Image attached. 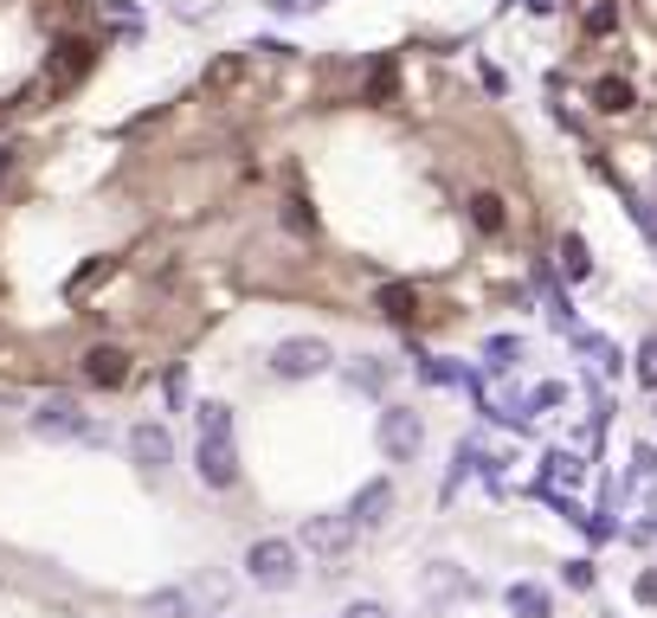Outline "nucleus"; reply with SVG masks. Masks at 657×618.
<instances>
[{
  "label": "nucleus",
  "mask_w": 657,
  "mask_h": 618,
  "mask_svg": "<svg viewBox=\"0 0 657 618\" xmlns=\"http://www.w3.org/2000/svg\"><path fill=\"white\" fill-rule=\"evenodd\" d=\"M419 445H426V419H419V412H413V407H387V412H380V451H387V464H413Z\"/></svg>",
  "instance_id": "nucleus-4"
},
{
  "label": "nucleus",
  "mask_w": 657,
  "mask_h": 618,
  "mask_svg": "<svg viewBox=\"0 0 657 618\" xmlns=\"http://www.w3.org/2000/svg\"><path fill=\"white\" fill-rule=\"evenodd\" d=\"M586 271H593V258H586V239H581V232H568V239H561V277H568V283H581Z\"/></svg>",
  "instance_id": "nucleus-14"
},
{
  "label": "nucleus",
  "mask_w": 657,
  "mask_h": 618,
  "mask_svg": "<svg viewBox=\"0 0 657 618\" xmlns=\"http://www.w3.org/2000/svg\"><path fill=\"white\" fill-rule=\"evenodd\" d=\"M84 374H90V387H123V380H130V354L110 348V342H97L84 354Z\"/></svg>",
  "instance_id": "nucleus-9"
},
{
  "label": "nucleus",
  "mask_w": 657,
  "mask_h": 618,
  "mask_svg": "<svg viewBox=\"0 0 657 618\" xmlns=\"http://www.w3.org/2000/svg\"><path fill=\"white\" fill-rule=\"evenodd\" d=\"M471 226H477V232H503V226H510V213H503L497 194H471Z\"/></svg>",
  "instance_id": "nucleus-13"
},
{
  "label": "nucleus",
  "mask_w": 657,
  "mask_h": 618,
  "mask_svg": "<svg viewBox=\"0 0 657 618\" xmlns=\"http://www.w3.org/2000/svg\"><path fill=\"white\" fill-rule=\"evenodd\" d=\"M271 7H278V13H291V20H303V13H316L323 0H271Z\"/></svg>",
  "instance_id": "nucleus-24"
},
{
  "label": "nucleus",
  "mask_w": 657,
  "mask_h": 618,
  "mask_svg": "<svg viewBox=\"0 0 657 618\" xmlns=\"http://www.w3.org/2000/svg\"><path fill=\"white\" fill-rule=\"evenodd\" d=\"M632 464H638V477H657V451H652V445H638V451H632Z\"/></svg>",
  "instance_id": "nucleus-25"
},
{
  "label": "nucleus",
  "mask_w": 657,
  "mask_h": 618,
  "mask_svg": "<svg viewBox=\"0 0 657 618\" xmlns=\"http://www.w3.org/2000/svg\"><path fill=\"white\" fill-rule=\"evenodd\" d=\"M33 432H39V438H52V445H65V438L97 445V438H104V425L77 407V400H46V407L33 412Z\"/></svg>",
  "instance_id": "nucleus-2"
},
{
  "label": "nucleus",
  "mask_w": 657,
  "mask_h": 618,
  "mask_svg": "<svg viewBox=\"0 0 657 618\" xmlns=\"http://www.w3.org/2000/svg\"><path fill=\"white\" fill-rule=\"evenodd\" d=\"M612 26H619V7H593L586 13V33H612Z\"/></svg>",
  "instance_id": "nucleus-20"
},
{
  "label": "nucleus",
  "mask_w": 657,
  "mask_h": 618,
  "mask_svg": "<svg viewBox=\"0 0 657 618\" xmlns=\"http://www.w3.org/2000/svg\"><path fill=\"white\" fill-rule=\"evenodd\" d=\"M638 606H657V567L652 573H638Z\"/></svg>",
  "instance_id": "nucleus-27"
},
{
  "label": "nucleus",
  "mask_w": 657,
  "mask_h": 618,
  "mask_svg": "<svg viewBox=\"0 0 657 618\" xmlns=\"http://www.w3.org/2000/svg\"><path fill=\"white\" fill-rule=\"evenodd\" d=\"M355 535H362V522H355L349 509H342V516H309V522H303V548L329 554V560L355 548Z\"/></svg>",
  "instance_id": "nucleus-5"
},
{
  "label": "nucleus",
  "mask_w": 657,
  "mask_h": 618,
  "mask_svg": "<svg viewBox=\"0 0 657 618\" xmlns=\"http://www.w3.org/2000/svg\"><path fill=\"white\" fill-rule=\"evenodd\" d=\"M130 458L143 464L148 477H161V471L174 464V438H168L161 425H130Z\"/></svg>",
  "instance_id": "nucleus-7"
},
{
  "label": "nucleus",
  "mask_w": 657,
  "mask_h": 618,
  "mask_svg": "<svg viewBox=\"0 0 657 618\" xmlns=\"http://www.w3.org/2000/svg\"><path fill=\"white\" fill-rule=\"evenodd\" d=\"M484 361H490V374H510L515 361H522V342L515 336H497V342L484 348Z\"/></svg>",
  "instance_id": "nucleus-15"
},
{
  "label": "nucleus",
  "mask_w": 657,
  "mask_h": 618,
  "mask_svg": "<svg viewBox=\"0 0 657 618\" xmlns=\"http://www.w3.org/2000/svg\"><path fill=\"white\" fill-rule=\"evenodd\" d=\"M548 483H581V458L555 451V458H548Z\"/></svg>",
  "instance_id": "nucleus-19"
},
{
  "label": "nucleus",
  "mask_w": 657,
  "mask_h": 618,
  "mask_svg": "<svg viewBox=\"0 0 657 618\" xmlns=\"http://www.w3.org/2000/svg\"><path fill=\"white\" fill-rule=\"evenodd\" d=\"M522 7H528V13H548V7H555V0H522Z\"/></svg>",
  "instance_id": "nucleus-31"
},
{
  "label": "nucleus",
  "mask_w": 657,
  "mask_h": 618,
  "mask_svg": "<svg viewBox=\"0 0 657 618\" xmlns=\"http://www.w3.org/2000/svg\"><path fill=\"white\" fill-rule=\"evenodd\" d=\"M148 613H161V618H187V613H194V593H174V586H168V593H148Z\"/></svg>",
  "instance_id": "nucleus-16"
},
{
  "label": "nucleus",
  "mask_w": 657,
  "mask_h": 618,
  "mask_svg": "<svg viewBox=\"0 0 657 618\" xmlns=\"http://www.w3.org/2000/svg\"><path fill=\"white\" fill-rule=\"evenodd\" d=\"M329 361L336 354H329V342H316V336H284V342L271 348V374L278 380H316Z\"/></svg>",
  "instance_id": "nucleus-3"
},
{
  "label": "nucleus",
  "mask_w": 657,
  "mask_h": 618,
  "mask_svg": "<svg viewBox=\"0 0 657 618\" xmlns=\"http://www.w3.org/2000/svg\"><path fill=\"white\" fill-rule=\"evenodd\" d=\"M194 464H200V483H207V489H232V477H239V451H232V438H219V432H200Z\"/></svg>",
  "instance_id": "nucleus-6"
},
{
  "label": "nucleus",
  "mask_w": 657,
  "mask_h": 618,
  "mask_svg": "<svg viewBox=\"0 0 657 618\" xmlns=\"http://www.w3.org/2000/svg\"><path fill=\"white\" fill-rule=\"evenodd\" d=\"M194 419H200V432H219V438H232V412L219 407V400H207V407H194Z\"/></svg>",
  "instance_id": "nucleus-17"
},
{
  "label": "nucleus",
  "mask_w": 657,
  "mask_h": 618,
  "mask_svg": "<svg viewBox=\"0 0 657 618\" xmlns=\"http://www.w3.org/2000/svg\"><path fill=\"white\" fill-rule=\"evenodd\" d=\"M638 387L657 393V336H645V348H638Z\"/></svg>",
  "instance_id": "nucleus-18"
},
{
  "label": "nucleus",
  "mask_w": 657,
  "mask_h": 618,
  "mask_svg": "<svg viewBox=\"0 0 657 618\" xmlns=\"http://www.w3.org/2000/svg\"><path fill=\"white\" fill-rule=\"evenodd\" d=\"M342 618H393V613H387V606H374V599H355Z\"/></svg>",
  "instance_id": "nucleus-26"
},
{
  "label": "nucleus",
  "mask_w": 657,
  "mask_h": 618,
  "mask_svg": "<svg viewBox=\"0 0 657 618\" xmlns=\"http://www.w3.org/2000/svg\"><path fill=\"white\" fill-rule=\"evenodd\" d=\"M503 599H510V613H515V618H548V613H555V599H548L542 586H528V580H522V586H510Z\"/></svg>",
  "instance_id": "nucleus-12"
},
{
  "label": "nucleus",
  "mask_w": 657,
  "mask_h": 618,
  "mask_svg": "<svg viewBox=\"0 0 657 618\" xmlns=\"http://www.w3.org/2000/svg\"><path fill=\"white\" fill-rule=\"evenodd\" d=\"M568 586H593V567L586 560H568Z\"/></svg>",
  "instance_id": "nucleus-29"
},
{
  "label": "nucleus",
  "mask_w": 657,
  "mask_h": 618,
  "mask_svg": "<svg viewBox=\"0 0 657 618\" xmlns=\"http://www.w3.org/2000/svg\"><path fill=\"white\" fill-rule=\"evenodd\" d=\"M252 52H271V59H291L296 46H291V39H258V46H252Z\"/></svg>",
  "instance_id": "nucleus-28"
},
{
  "label": "nucleus",
  "mask_w": 657,
  "mask_h": 618,
  "mask_svg": "<svg viewBox=\"0 0 657 618\" xmlns=\"http://www.w3.org/2000/svg\"><path fill=\"white\" fill-rule=\"evenodd\" d=\"M393 502H400V496H393V483H387V477H374V483H362V489H355L349 516H355L362 529H380V522L393 516Z\"/></svg>",
  "instance_id": "nucleus-8"
},
{
  "label": "nucleus",
  "mask_w": 657,
  "mask_h": 618,
  "mask_svg": "<svg viewBox=\"0 0 657 618\" xmlns=\"http://www.w3.org/2000/svg\"><path fill=\"white\" fill-rule=\"evenodd\" d=\"M168 400H174V407H187V367H174V374H168Z\"/></svg>",
  "instance_id": "nucleus-23"
},
{
  "label": "nucleus",
  "mask_w": 657,
  "mask_h": 618,
  "mask_svg": "<svg viewBox=\"0 0 657 618\" xmlns=\"http://www.w3.org/2000/svg\"><path fill=\"white\" fill-rule=\"evenodd\" d=\"M393 90V65H374V77H367V97H387Z\"/></svg>",
  "instance_id": "nucleus-22"
},
{
  "label": "nucleus",
  "mask_w": 657,
  "mask_h": 618,
  "mask_svg": "<svg viewBox=\"0 0 657 618\" xmlns=\"http://www.w3.org/2000/svg\"><path fill=\"white\" fill-rule=\"evenodd\" d=\"M632 104H638V97H632V84H625V77H599V84H593V110H606V117H625Z\"/></svg>",
  "instance_id": "nucleus-11"
},
{
  "label": "nucleus",
  "mask_w": 657,
  "mask_h": 618,
  "mask_svg": "<svg viewBox=\"0 0 657 618\" xmlns=\"http://www.w3.org/2000/svg\"><path fill=\"white\" fill-rule=\"evenodd\" d=\"M374 303H380L387 323H413V316H419V290H413V283H380Z\"/></svg>",
  "instance_id": "nucleus-10"
},
{
  "label": "nucleus",
  "mask_w": 657,
  "mask_h": 618,
  "mask_svg": "<svg viewBox=\"0 0 657 618\" xmlns=\"http://www.w3.org/2000/svg\"><path fill=\"white\" fill-rule=\"evenodd\" d=\"M419 380H433V387H451V380H458V374H451V367H445V361H419Z\"/></svg>",
  "instance_id": "nucleus-21"
},
{
  "label": "nucleus",
  "mask_w": 657,
  "mask_h": 618,
  "mask_svg": "<svg viewBox=\"0 0 657 618\" xmlns=\"http://www.w3.org/2000/svg\"><path fill=\"white\" fill-rule=\"evenodd\" d=\"M296 554H303V542H284V535L252 542V554H245L252 586H265V593H284V586H296Z\"/></svg>",
  "instance_id": "nucleus-1"
},
{
  "label": "nucleus",
  "mask_w": 657,
  "mask_h": 618,
  "mask_svg": "<svg viewBox=\"0 0 657 618\" xmlns=\"http://www.w3.org/2000/svg\"><path fill=\"white\" fill-rule=\"evenodd\" d=\"M7 168H13V148H0V181H7Z\"/></svg>",
  "instance_id": "nucleus-30"
}]
</instances>
